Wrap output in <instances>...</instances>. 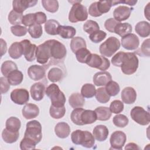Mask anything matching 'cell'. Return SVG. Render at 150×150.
Segmentation results:
<instances>
[{
	"mask_svg": "<svg viewBox=\"0 0 150 150\" xmlns=\"http://www.w3.org/2000/svg\"><path fill=\"white\" fill-rule=\"evenodd\" d=\"M84 110L82 108H76L72 111L70 115V118L71 121L76 125H84L81 120V115Z\"/></svg>",
	"mask_w": 150,
	"mask_h": 150,
	"instance_id": "cell-45",
	"label": "cell"
},
{
	"mask_svg": "<svg viewBox=\"0 0 150 150\" xmlns=\"http://www.w3.org/2000/svg\"><path fill=\"white\" fill-rule=\"evenodd\" d=\"M105 90L110 96H115L118 94L120 90L119 84L114 81H110L105 85Z\"/></svg>",
	"mask_w": 150,
	"mask_h": 150,
	"instance_id": "cell-44",
	"label": "cell"
},
{
	"mask_svg": "<svg viewBox=\"0 0 150 150\" xmlns=\"http://www.w3.org/2000/svg\"><path fill=\"white\" fill-rule=\"evenodd\" d=\"M111 79V74L105 71L97 72L93 76V82L96 86H105Z\"/></svg>",
	"mask_w": 150,
	"mask_h": 150,
	"instance_id": "cell-19",
	"label": "cell"
},
{
	"mask_svg": "<svg viewBox=\"0 0 150 150\" xmlns=\"http://www.w3.org/2000/svg\"><path fill=\"white\" fill-rule=\"evenodd\" d=\"M99 29L100 26L97 22L93 20H88L83 25V30L88 34L98 30Z\"/></svg>",
	"mask_w": 150,
	"mask_h": 150,
	"instance_id": "cell-48",
	"label": "cell"
},
{
	"mask_svg": "<svg viewBox=\"0 0 150 150\" xmlns=\"http://www.w3.org/2000/svg\"><path fill=\"white\" fill-rule=\"evenodd\" d=\"M45 93L50 98L52 105L55 107L64 106L66 97L64 93L60 91L59 86L54 84H50L46 88Z\"/></svg>",
	"mask_w": 150,
	"mask_h": 150,
	"instance_id": "cell-3",
	"label": "cell"
},
{
	"mask_svg": "<svg viewBox=\"0 0 150 150\" xmlns=\"http://www.w3.org/2000/svg\"><path fill=\"white\" fill-rule=\"evenodd\" d=\"M81 120L83 125L93 124L97 120L96 113L91 110H84L81 114Z\"/></svg>",
	"mask_w": 150,
	"mask_h": 150,
	"instance_id": "cell-31",
	"label": "cell"
},
{
	"mask_svg": "<svg viewBox=\"0 0 150 150\" xmlns=\"http://www.w3.org/2000/svg\"><path fill=\"white\" fill-rule=\"evenodd\" d=\"M26 128L24 137H28L35 142L37 144L42 139V125L37 120H33L26 124Z\"/></svg>",
	"mask_w": 150,
	"mask_h": 150,
	"instance_id": "cell-6",
	"label": "cell"
},
{
	"mask_svg": "<svg viewBox=\"0 0 150 150\" xmlns=\"http://www.w3.org/2000/svg\"><path fill=\"white\" fill-rule=\"evenodd\" d=\"M35 22L37 24L45 23L47 21V16L46 14L43 12H37L35 13Z\"/></svg>",
	"mask_w": 150,
	"mask_h": 150,
	"instance_id": "cell-59",
	"label": "cell"
},
{
	"mask_svg": "<svg viewBox=\"0 0 150 150\" xmlns=\"http://www.w3.org/2000/svg\"><path fill=\"white\" fill-rule=\"evenodd\" d=\"M139 60L134 53H125L121 69L122 72L127 75L134 74L138 67Z\"/></svg>",
	"mask_w": 150,
	"mask_h": 150,
	"instance_id": "cell-4",
	"label": "cell"
},
{
	"mask_svg": "<svg viewBox=\"0 0 150 150\" xmlns=\"http://www.w3.org/2000/svg\"><path fill=\"white\" fill-rule=\"evenodd\" d=\"M113 124L117 127L124 128L128 124V118L124 114H118L115 115L112 119Z\"/></svg>",
	"mask_w": 150,
	"mask_h": 150,
	"instance_id": "cell-47",
	"label": "cell"
},
{
	"mask_svg": "<svg viewBox=\"0 0 150 150\" xmlns=\"http://www.w3.org/2000/svg\"><path fill=\"white\" fill-rule=\"evenodd\" d=\"M121 45L127 50H135L139 46V40L136 35L129 33L121 38Z\"/></svg>",
	"mask_w": 150,
	"mask_h": 150,
	"instance_id": "cell-14",
	"label": "cell"
},
{
	"mask_svg": "<svg viewBox=\"0 0 150 150\" xmlns=\"http://www.w3.org/2000/svg\"><path fill=\"white\" fill-rule=\"evenodd\" d=\"M42 4L45 9L49 12H56L59 9V2L56 0H42Z\"/></svg>",
	"mask_w": 150,
	"mask_h": 150,
	"instance_id": "cell-41",
	"label": "cell"
},
{
	"mask_svg": "<svg viewBox=\"0 0 150 150\" xmlns=\"http://www.w3.org/2000/svg\"><path fill=\"white\" fill-rule=\"evenodd\" d=\"M60 26L59 22L54 19H49L45 23L46 32L50 35H58V29Z\"/></svg>",
	"mask_w": 150,
	"mask_h": 150,
	"instance_id": "cell-30",
	"label": "cell"
},
{
	"mask_svg": "<svg viewBox=\"0 0 150 150\" xmlns=\"http://www.w3.org/2000/svg\"><path fill=\"white\" fill-rule=\"evenodd\" d=\"M111 6V1H100L97 2L98 11L101 15L103 13H107L110 10Z\"/></svg>",
	"mask_w": 150,
	"mask_h": 150,
	"instance_id": "cell-49",
	"label": "cell"
},
{
	"mask_svg": "<svg viewBox=\"0 0 150 150\" xmlns=\"http://www.w3.org/2000/svg\"><path fill=\"white\" fill-rule=\"evenodd\" d=\"M37 3V0H14L12 2L13 10L22 13L27 8L35 6Z\"/></svg>",
	"mask_w": 150,
	"mask_h": 150,
	"instance_id": "cell-17",
	"label": "cell"
},
{
	"mask_svg": "<svg viewBox=\"0 0 150 150\" xmlns=\"http://www.w3.org/2000/svg\"><path fill=\"white\" fill-rule=\"evenodd\" d=\"M132 10V8H130L127 6H119L113 12L114 19L119 22L125 21L129 18Z\"/></svg>",
	"mask_w": 150,
	"mask_h": 150,
	"instance_id": "cell-16",
	"label": "cell"
},
{
	"mask_svg": "<svg viewBox=\"0 0 150 150\" xmlns=\"http://www.w3.org/2000/svg\"><path fill=\"white\" fill-rule=\"evenodd\" d=\"M36 58L37 62L41 64H45L51 60L49 40L37 46Z\"/></svg>",
	"mask_w": 150,
	"mask_h": 150,
	"instance_id": "cell-10",
	"label": "cell"
},
{
	"mask_svg": "<svg viewBox=\"0 0 150 150\" xmlns=\"http://www.w3.org/2000/svg\"><path fill=\"white\" fill-rule=\"evenodd\" d=\"M19 132H13L5 128L2 132V138L4 142L8 144L15 142L19 138Z\"/></svg>",
	"mask_w": 150,
	"mask_h": 150,
	"instance_id": "cell-32",
	"label": "cell"
},
{
	"mask_svg": "<svg viewBox=\"0 0 150 150\" xmlns=\"http://www.w3.org/2000/svg\"><path fill=\"white\" fill-rule=\"evenodd\" d=\"M22 23L25 26L29 27L36 23L35 13H28L24 15L22 18Z\"/></svg>",
	"mask_w": 150,
	"mask_h": 150,
	"instance_id": "cell-54",
	"label": "cell"
},
{
	"mask_svg": "<svg viewBox=\"0 0 150 150\" xmlns=\"http://www.w3.org/2000/svg\"><path fill=\"white\" fill-rule=\"evenodd\" d=\"M120 47V40L115 37L111 36L104 42L99 47L100 54L103 56H112Z\"/></svg>",
	"mask_w": 150,
	"mask_h": 150,
	"instance_id": "cell-5",
	"label": "cell"
},
{
	"mask_svg": "<svg viewBox=\"0 0 150 150\" xmlns=\"http://www.w3.org/2000/svg\"><path fill=\"white\" fill-rule=\"evenodd\" d=\"M96 98L100 103H107L110 99V96L107 93L104 87L98 88L96 90Z\"/></svg>",
	"mask_w": 150,
	"mask_h": 150,
	"instance_id": "cell-43",
	"label": "cell"
},
{
	"mask_svg": "<svg viewBox=\"0 0 150 150\" xmlns=\"http://www.w3.org/2000/svg\"><path fill=\"white\" fill-rule=\"evenodd\" d=\"M74 2L71 8L69 14V20L70 22L76 23L86 21L88 18V12L86 6L81 5V1H70Z\"/></svg>",
	"mask_w": 150,
	"mask_h": 150,
	"instance_id": "cell-2",
	"label": "cell"
},
{
	"mask_svg": "<svg viewBox=\"0 0 150 150\" xmlns=\"http://www.w3.org/2000/svg\"><path fill=\"white\" fill-rule=\"evenodd\" d=\"M23 15L21 13H19L16 12L14 10L11 11L8 16V21L12 25H20L22 21Z\"/></svg>",
	"mask_w": 150,
	"mask_h": 150,
	"instance_id": "cell-42",
	"label": "cell"
},
{
	"mask_svg": "<svg viewBox=\"0 0 150 150\" xmlns=\"http://www.w3.org/2000/svg\"><path fill=\"white\" fill-rule=\"evenodd\" d=\"M108 134L107 127L104 125H96L93 131V135L94 138L100 142L105 141L107 138Z\"/></svg>",
	"mask_w": 150,
	"mask_h": 150,
	"instance_id": "cell-22",
	"label": "cell"
},
{
	"mask_svg": "<svg viewBox=\"0 0 150 150\" xmlns=\"http://www.w3.org/2000/svg\"><path fill=\"white\" fill-rule=\"evenodd\" d=\"M11 100L18 105H23L29 100V93L25 88H16L10 95Z\"/></svg>",
	"mask_w": 150,
	"mask_h": 150,
	"instance_id": "cell-12",
	"label": "cell"
},
{
	"mask_svg": "<svg viewBox=\"0 0 150 150\" xmlns=\"http://www.w3.org/2000/svg\"><path fill=\"white\" fill-rule=\"evenodd\" d=\"M88 13L90 15L93 17H98L101 16V15L98 12L97 7V2L92 3L88 8Z\"/></svg>",
	"mask_w": 150,
	"mask_h": 150,
	"instance_id": "cell-60",
	"label": "cell"
},
{
	"mask_svg": "<svg viewBox=\"0 0 150 150\" xmlns=\"http://www.w3.org/2000/svg\"><path fill=\"white\" fill-rule=\"evenodd\" d=\"M131 118L137 123L141 125H146L150 122V114L148 111H146L139 106L134 107L130 112Z\"/></svg>",
	"mask_w": 150,
	"mask_h": 150,
	"instance_id": "cell-8",
	"label": "cell"
},
{
	"mask_svg": "<svg viewBox=\"0 0 150 150\" xmlns=\"http://www.w3.org/2000/svg\"><path fill=\"white\" fill-rule=\"evenodd\" d=\"M119 22L115 20L114 18H109L105 21L104 27L107 30L110 32L114 33V28Z\"/></svg>",
	"mask_w": 150,
	"mask_h": 150,
	"instance_id": "cell-56",
	"label": "cell"
},
{
	"mask_svg": "<svg viewBox=\"0 0 150 150\" xmlns=\"http://www.w3.org/2000/svg\"><path fill=\"white\" fill-rule=\"evenodd\" d=\"M125 149H140V147L135 143L130 142L127 144L125 147Z\"/></svg>",
	"mask_w": 150,
	"mask_h": 150,
	"instance_id": "cell-63",
	"label": "cell"
},
{
	"mask_svg": "<svg viewBox=\"0 0 150 150\" xmlns=\"http://www.w3.org/2000/svg\"><path fill=\"white\" fill-rule=\"evenodd\" d=\"M45 69L42 66L33 64L30 66L28 69L29 77L35 81L42 80L45 76Z\"/></svg>",
	"mask_w": 150,
	"mask_h": 150,
	"instance_id": "cell-15",
	"label": "cell"
},
{
	"mask_svg": "<svg viewBox=\"0 0 150 150\" xmlns=\"http://www.w3.org/2000/svg\"><path fill=\"white\" fill-rule=\"evenodd\" d=\"M36 144L32 139L24 137L20 142V148L22 150H29L34 149L36 148Z\"/></svg>",
	"mask_w": 150,
	"mask_h": 150,
	"instance_id": "cell-50",
	"label": "cell"
},
{
	"mask_svg": "<svg viewBox=\"0 0 150 150\" xmlns=\"http://www.w3.org/2000/svg\"><path fill=\"white\" fill-rule=\"evenodd\" d=\"M51 61L63 60L66 56L67 50L65 46L59 40L55 39L49 40Z\"/></svg>",
	"mask_w": 150,
	"mask_h": 150,
	"instance_id": "cell-7",
	"label": "cell"
},
{
	"mask_svg": "<svg viewBox=\"0 0 150 150\" xmlns=\"http://www.w3.org/2000/svg\"><path fill=\"white\" fill-rule=\"evenodd\" d=\"M96 93L95 86L90 83L84 84L81 89V94L84 97L90 98L94 97Z\"/></svg>",
	"mask_w": 150,
	"mask_h": 150,
	"instance_id": "cell-38",
	"label": "cell"
},
{
	"mask_svg": "<svg viewBox=\"0 0 150 150\" xmlns=\"http://www.w3.org/2000/svg\"><path fill=\"white\" fill-rule=\"evenodd\" d=\"M76 57L78 62L81 63H86L91 53L87 48H81L76 52Z\"/></svg>",
	"mask_w": 150,
	"mask_h": 150,
	"instance_id": "cell-39",
	"label": "cell"
},
{
	"mask_svg": "<svg viewBox=\"0 0 150 150\" xmlns=\"http://www.w3.org/2000/svg\"><path fill=\"white\" fill-rule=\"evenodd\" d=\"M54 132L59 138H66L70 133V127L69 125L65 122H60L57 123L54 127Z\"/></svg>",
	"mask_w": 150,
	"mask_h": 150,
	"instance_id": "cell-23",
	"label": "cell"
},
{
	"mask_svg": "<svg viewBox=\"0 0 150 150\" xmlns=\"http://www.w3.org/2000/svg\"><path fill=\"white\" fill-rule=\"evenodd\" d=\"M124 54L125 52H119L117 53H116L111 59L112 64L116 67H120L122 63Z\"/></svg>",
	"mask_w": 150,
	"mask_h": 150,
	"instance_id": "cell-55",
	"label": "cell"
},
{
	"mask_svg": "<svg viewBox=\"0 0 150 150\" xmlns=\"http://www.w3.org/2000/svg\"><path fill=\"white\" fill-rule=\"evenodd\" d=\"M0 82H1V94H4L8 92L9 89L10 88V84L9 83L7 78L5 77H0Z\"/></svg>",
	"mask_w": 150,
	"mask_h": 150,
	"instance_id": "cell-58",
	"label": "cell"
},
{
	"mask_svg": "<svg viewBox=\"0 0 150 150\" xmlns=\"http://www.w3.org/2000/svg\"><path fill=\"white\" fill-rule=\"evenodd\" d=\"M137 2V1H111V4L112 6H115L118 4H128L130 6H134L135 5Z\"/></svg>",
	"mask_w": 150,
	"mask_h": 150,
	"instance_id": "cell-61",
	"label": "cell"
},
{
	"mask_svg": "<svg viewBox=\"0 0 150 150\" xmlns=\"http://www.w3.org/2000/svg\"><path fill=\"white\" fill-rule=\"evenodd\" d=\"M6 128L13 132H19L21 127V122L19 118L15 117H11L7 119L5 123Z\"/></svg>",
	"mask_w": 150,
	"mask_h": 150,
	"instance_id": "cell-35",
	"label": "cell"
},
{
	"mask_svg": "<svg viewBox=\"0 0 150 150\" xmlns=\"http://www.w3.org/2000/svg\"><path fill=\"white\" fill-rule=\"evenodd\" d=\"M106 33L103 30H98L92 33L89 36L90 39L94 43H97L103 41L106 37Z\"/></svg>",
	"mask_w": 150,
	"mask_h": 150,
	"instance_id": "cell-51",
	"label": "cell"
},
{
	"mask_svg": "<svg viewBox=\"0 0 150 150\" xmlns=\"http://www.w3.org/2000/svg\"><path fill=\"white\" fill-rule=\"evenodd\" d=\"M64 76V74L61 69L54 67H52L47 73L48 79L53 83L58 82L61 80Z\"/></svg>",
	"mask_w": 150,
	"mask_h": 150,
	"instance_id": "cell-33",
	"label": "cell"
},
{
	"mask_svg": "<svg viewBox=\"0 0 150 150\" xmlns=\"http://www.w3.org/2000/svg\"><path fill=\"white\" fill-rule=\"evenodd\" d=\"M9 56L13 59H18L23 54V47L21 42H13L8 50Z\"/></svg>",
	"mask_w": 150,
	"mask_h": 150,
	"instance_id": "cell-26",
	"label": "cell"
},
{
	"mask_svg": "<svg viewBox=\"0 0 150 150\" xmlns=\"http://www.w3.org/2000/svg\"><path fill=\"white\" fill-rule=\"evenodd\" d=\"M70 48L74 53L81 48H86L87 45L85 40L79 36L74 37L72 38L70 42Z\"/></svg>",
	"mask_w": 150,
	"mask_h": 150,
	"instance_id": "cell-36",
	"label": "cell"
},
{
	"mask_svg": "<svg viewBox=\"0 0 150 150\" xmlns=\"http://www.w3.org/2000/svg\"><path fill=\"white\" fill-rule=\"evenodd\" d=\"M1 56H2L4 54L6 53V50H7V45L6 42L3 39H1Z\"/></svg>",
	"mask_w": 150,
	"mask_h": 150,
	"instance_id": "cell-62",
	"label": "cell"
},
{
	"mask_svg": "<svg viewBox=\"0 0 150 150\" xmlns=\"http://www.w3.org/2000/svg\"><path fill=\"white\" fill-rule=\"evenodd\" d=\"M132 30V26L128 23L119 22L115 27L114 33L118 35L121 37H124L131 33Z\"/></svg>",
	"mask_w": 150,
	"mask_h": 150,
	"instance_id": "cell-28",
	"label": "cell"
},
{
	"mask_svg": "<svg viewBox=\"0 0 150 150\" xmlns=\"http://www.w3.org/2000/svg\"><path fill=\"white\" fill-rule=\"evenodd\" d=\"M18 70V67L16 64L11 60L5 61L1 65V70L2 74L4 77H7L8 74L12 71Z\"/></svg>",
	"mask_w": 150,
	"mask_h": 150,
	"instance_id": "cell-37",
	"label": "cell"
},
{
	"mask_svg": "<svg viewBox=\"0 0 150 150\" xmlns=\"http://www.w3.org/2000/svg\"><path fill=\"white\" fill-rule=\"evenodd\" d=\"M121 97L124 103L127 104H133L137 99L136 91L131 87H125L122 90Z\"/></svg>",
	"mask_w": 150,
	"mask_h": 150,
	"instance_id": "cell-20",
	"label": "cell"
},
{
	"mask_svg": "<svg viewBox=\"0 0 150 150\" xmlns=\"http://www.w3.org/2000/svg\"><path fill=\"white\" fill-rule=\"evenodd\" d=\"M6 78L9 83L11 85L18 86L22 82L23 75L21 71L18 70H15L11 71L8 74Z\"/></svg>",
	"mask_w": 150,
	"mask_h": 150,
	"instance_id": "cell-29",
	"label": "cell"
},
{
	"mask_svg": "<svg viewBox=\"0 0 150 150\" xmlns=\"http://www.w3.org/2000/svg\"><path fill=\"white\" fill-rule=\"evenodd\" d=\"M46 91L45 85L41 82H38L33 84L30 89V93L32 98L35 101L42 100L45 96Z\"/></svg>",
	"mask_w": 150,
	"mask_h": 150,
	"instance_id": "cell-18",
	"label": "cell"
},
{
	"mask_svg": "<svg viewBox=\"0 0 150 150\" xmlns=\"http://www.w3.org/2000/svg\"><path fill=\"white\" fill-rule=\"evenodd\" d=\"M97 115V118L100 121H107L111 116L110 108L107 107H98L94 110Z\"/></svg>",
	"mask_w": 150,
	"mask_h": 150,
	"instance_id": "cell-34",
	"label": "cell"
},
{
	"mask_svg": "<svg viewBox=\"0 0 150 150\" xmlns=\"http://www.w3.org/2000/svg\"><path fill=\"white\" fill-rule=\"evenodd\" d=\"M141 51V53L139 54H141L142 56H145L147 57H149L150 56V50H149V39H147L145 40L142 43L141 49L139 50Z\"/></svg>",
	"mask_w": 150,
	"mask_h": 150,
	"instance_id": "cell-57",
	"label": "cell"
},
{
	"mask_svg": "<svg viewBox=\"0 0 150 150\" xmlns=\"http://www.w3.org/2000/svg\"><path fill=\"white\" fill-rule=\"evenodd\" d=\"M86 64L91 67L102 71L107 70L110 66V62L106 57L96 53H91Z\"/></svg>",
	"mask_w": 150,
	"mask_h": 150,
	"instance_id": "cell-9",
	"label": "cell"
},
{
	"mask_svg": "<svg viewBox=\"0 0 150 150\" xmlns=\"http://www.w3.org/2000/svg\"><path fill=\"white\" fill-rule=\"evenodd\" d=\"M149 5H150V2H149L147 5L146 6V7L145 8V10H144V14H145V16L146 18V19L149 21Z\"/></svg>",
	"mask_w": 150,
	"mask_h": 150,
	"instance_id": "cell-64",
	"label": "cell"
},
{
	"mask_svg": "<svg viewBox=\"0 0 150 150\" xmlns=\"http://www.w3.org/2000/svg\"><path fill=\"white\" fill-rule=\"evenodd\" d=\"M28 32L30 36L34 39L39 38L43 33L42 26L41 25L35 23L34 25L29 27Z\"/></svg>",
	"mask_w": 150,
	"mask_h": 150,
	"instance_id": "cell-46",
	"label": "cell"
},
{
	"mask_svg": "<svg viewBox=\"0 0 150 150\" xmlns=\"http://www.w3.org/2000/svg\"><path fill=\"white\" fill-rule=\"evenodd\" d=\"M66 112V108L63 107H55L52 105H50L49 113L50 115L54 119H60L63 117Z\"/></svg>",
	"mask_w": 150,
	"mask_h": 150,
	"instance_id": "cell-40",
	"label": "cell"
},
{
	"mask_svg": "<svg viewBox=\"0 0 150 150\" xmlns=\"http://www.w3.org/2000/svg\"><path fill=\"white\" fill-rule=\"evenodd\" d=\"M22 47L23 55L26 60L28 62H33L36 59V51L37 46L35 44L31 43L28 39H24L20 42Z\"/></svg>",
	"mask_w": 150,
	"mask_h": 150,
	"instance_id": "cell-13",
	"label": "cell"
},
{
	"mask_svg": "<svg viewBox=\"0 0 150 150\" xmlns=\"http://www.w3.org/2000/svg\"><path fill=\"white\" fill-rule=\"evenodd\" d=\"M110 110L111 112L114 114H119L124 110V104L120 100H114L110 104Z\"/></svg>",
	"mask_w": 150,
	"mask_h": 150,
	"instance_id": "cell-52",
	"label": "cell"
},
{
	"mask_svg": "<svg viewBox=\"0 0 150 150\" xmlns=\"http://www.w3.org/2000/svg\"><path fill=\"white\" fill-rule=\"evenodd\" d=\"M127 140V136L124 132L121 131H116L114 132L110 138L111 149H122Z\"/></svg>",
	"mask_w": 150,
	"mask_h": 150,
	"instance_id": "cell-11",
	"label": "cell"
},
{
	"mask_svg": "<svg viewBox=\"0 0 150 150\" xmlns=\"http://www.w3.org/2000/svg\"><path fill=\"white\" fill-rule=\"evenodd\" d=\"M71 139L74 144L80 145L87 148H92L95 144L93 135L88 131H74L71 134Z\"/></svg>",
	"mask_w": 150,
	"mask_h": 150,
	"instance_id": "cell-1",
	"label": "cell"
},
{
	"mask_svg": "<svg viewBox=\"0 0 150 150\" xmlns=\"http://www.w3.org/2000/svg\"><path fill=\"white\" fill-rule=\"evenodd\" d=\"M11 31L12 34L16 36H23L27 33L28 29L26 27L21 25H15L11 27Z\"/></svg>",
	"mask_w": 150,
	"mask_h": 150,
	"instance_id": "cell-53",
	"label": "cell"
},
{
	"mask_svg": "<svg viewBox=\"0 0 150 150\" xmlns=\"http://www.w3.org/2000/svg\"><path fill=\"white\" fill-rule=\"evenodd\" d=\"M136 33L142 38H146L150 34V25L146 21H141L137 23L135 27Z\"/></svg>",
	"mask_w": 150,
	"mask_h": 150,
	"instance_id": "cell-25",
	"label": "cell"
},
{
	"mask_svg": "<svg viewBox=\"0 0 150 150\" xmlns=\"http://www.w3.org/2000/svg\"><path fill=\"white\" fill-rule=\"evenodd\" d=\"M69 103L70 106L74 108H81L85 103L84 97L79 93H74L70 95L69 98Z\"/></svg>",
	"mask_w": 150,
	"mask_h": 150,
	"instance_id": "cell-24",
	"label": "cell"
},
{
	"mask_svg": "<svg viewBox=\"0 0 150 150\" xmlns=\"http://www.w3.org/2000/svg\"><path fill=\"white\" fill-rule=\"evenodd\" d=\"M76 33V29L71 26L60 25L58 29V35H59L63 39L73 38Z\"/></svg>",
	"mask_w": 150,
	"mask_h": 150,
	"instance_id": "cell-27",
	"label": "cell"
},
{
	"mask_svg": "<svg viewBox=\"0 0 150 150\" xmlns=\"http://www.w3.org/2000/svg\"><path fill=\"white\" fill-rule=\"evenodd\" d=\"M23 117L27 120L36 118L39 114V108L36 104L28 103L26 104L22 110Z\"/></svg>",
	"mask_w": 150,
	"mask_h": 150,
	"instance_id": "cell-21",
	"label": "cell"
}]
</instances>
